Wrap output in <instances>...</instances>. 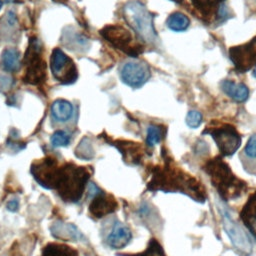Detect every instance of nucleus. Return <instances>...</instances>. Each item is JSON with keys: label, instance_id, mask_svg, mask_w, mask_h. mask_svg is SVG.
Here are the masks:
<instances>
[{"label": "nucleus", "instance_id": "39448f33", "mask_svg": "<svg viewBox=\"0 0 256 256\" xmlns=\"http://www.w3.org/2000/svg\"><path fill=\"white\" fill-rule=\"evenodd\" d=\"M42 48L40 42L36 38L29 41L27 47L24 63L26 65L24 82L31 85H39L45 81L46 78V63L41 56Z\"/></svg>", "mask_w": 256, "mask_h": 256}, {"label": "nucleus", "instance_id": "6ab92c4d", "mask_svg": "<svg viewBox=\"0 0 256 256\" xmlns=\"http://www.w3.org/2000/svg\"><path fill=\"white\" fill-rule=\"evenodd\" d=\"M1 67L7 72H16L20 68V53L15 48H7L1 56Z\"/></svg>", "mask_w": 256, "mask_h": 256}, {"label": "nucleus", "instance_id": "2eb2a0df", "mask_svg": "<svg viewBox=\"0 0 256 256\" xmlns=\"http://www.w3.org/2000/svg\"><path fill=\"white\" fill-rule=\"evenodd\" d=\"M51 234L58 239L62 240H70V241H83L84 236L79 231V229L71 224L64 222H55L51 226Z\"/></svg>", "mask_w": 256, "mask_h": 256}, {"label": "nucleus", "instance_id": "423d86ee", "mask_svg": "<svg viewBox=\"0 0 256 256\" xmlns=\"http://www.w3.org/2000/svg\"><path fill=\"white\" fill-rule=\"evenodd\" d=\"M218 211L221 215L222 219V225L223 228L230 238L232 244L234 247L244 256H248L252 252V243L246 234V232L243 230V228L239 225V223L234 219V217L231 215L230 211L227 209V207L224 206L223 202L218 201L217 202Z\"/></svg>", "mask_w": 256, "mask_h": 256}, {"label": "nucleus", "instance_id": "4be33fe9", "mask_svg": "<svg viewBox=\"0 0 256 256\" xmlns=\"http://www.w3.org/2000/svg\"><path fill=\"white\" fill-rule=\"evenodd\" d=\"M193 6L203 15H209L213 11L218 10L219 6L224 3V0H191Z\"/></svg>", "mask_w": 256, "mask_h": 256}, {"label": "nucleus", "instance_id": "7c9ffc66", "mask_svg": "<svg viewBox=\"0 0 256 256\" xmlns=\"http://www.w3.org/2000/svg\"><path fill=\"white\" fill-rule=\"evenodd\" d=\"M1 7H2V1L0 0V9H1Z\"/></svg>", "mask_w": 256, "mask_h": 256}, {"label": "nucleus", "instance_id": "20e7f679", "mask_svg": "<svg viewBox=\"0 0 256 256\" xmlns=\"http://www.w3.org/2000/svg\"><path fill=\"white\" fill-rule=\"evenodd\" d=\"M150 185L155 186V189L165 191H182L188 193L191 197L197 199L202 198V191L199 189V183L191 177L184 176L183 173L174 170H165L164 172L155 175Z\"/></svg>", "mask_w": 256, "mask_h": 256}, {"label": "nucleus", "instance_id": "a211bd4d", "mask_svg": "<svg viewBox=\"0 0 256 256\" xmlns=\"http://www.w3.org/2000/svg\"><path fill=\"white\" fill-rule=\"evenodd\" d=\"M51 114L56 121H68L73 115V106L67 100L57 99L51 106Z\"/></svg>", "mask_w": 256, "mask_h": 256}, {"label": "nucleus", "instance_id": "5701e85b", "mask_svg": "<svg viewBox=\"0 0 256 256\" xmlns=\"http://www.w3.org/2000/svg\"><path fill=\"white\" fill-rule=\"evenodd\" d=\"M163 137V129L157 125H150L147 129V145L152 147L158 144Z\"/></svg>", "mask_w": 256, "mask_h": 256}, {"label": "nucleus", "instance_id": "393cba45", "mask_svg": "<svg viewBox=\"0 0 256 256\" xmlns=\"http://www.w3.org/2000/svg\"><path fill=\"white\" fill-rule=\"evenodd\" d=\"M202 122V114L199 111L191 110L186 116V123L190 128H197Z\"/></svg>", "mask_w": 256, "mask_h": 256}, {"label": "nucleus", "instance_id": "c85d7f7f", "mask_svg": "<svg viewBox=\"0 0 256 256\" xmlns=\"http://www.w3.org/2000/svg\"><path fill=\"white\" fill-rule=\"evenodd\" d=\"M253 76L254 77H256V66L254 67V69H253Z\"/></svg>", "mask_w": 256, "mask_h": 256}, {"label": "nucleus", "instance_id": "cd10ccee", "mask_svg": "<svg viewBox=\"0 0 256 256\" xmlns=\"http://www.w3.org/2000/svg\"><path fill=\"white\" fill-rule=\"evenodd\" d=\"M170 1H173V2H175V3H182L183 0H170Z\"/></svg>", "mask_w": 256, "mask_h": 256}, {"label": "nucleus", "instance_id": "bb28decb", "mask_svg": "<svg viewBox=\"0 0 256 256\" xmlns=\"http://www.w3.org/2000/svg\"><path fill=\"white\" fill-rule=\"evenodd\" d=\"M6 207H7V209H8L9 211H11V212H16V211L18 210V208H19V201H18L17 199H12V200H10V201L7 203Z\"/></svg>", "mask_w": 256, "mask_h": 256}, {"label": "nucleus", "instance_id": "9b49d317", "mask_svg": "<svg viewBox=\"0 0 256 256\" xmlns=\"http://www.w3.org/2000/svg\"><path fill=\"white\" fill-rule=\"evenodd\" d=\"M60 167L55 159L48 157L40 162L34 163L31 168L35 180L44 188L55 189Z\"/></svg>", "mask_w": 256, "mask_h": 256}, {"label": "nucleus", "instance_id": "b1692460", "mask_svg": "<svg viewBox=\"0 0 256 256\" xmlns=\"http://www.w3.org/2000/svg\"><path fill=\"white\" fill-rule=\"evenodd\" d=\"M71 141V134L65 130H57L51 136V144L53 147L67 146Z\"/></svg>", "mask_w": 256, "mask_h": 256}, {"label": "nucleus", "instance_id": "4468645a", "mask_svg": "<svg viewBox=\"0 0 256 256\" xmlns=\"http://www.w3.org/2000/svg\"><path fill=\"white\" fill-rule=\"evenodd\" d=\"M132 239L131 230L120 222L114 224L111 232L107 237L108 245L113 249L124 248Z\"/></svg>", "mask_w": 256, "mask_h": 256}, {"label": "nucleus", "instance_id": "7ed1b4c3", "mask_svg": "<svg viewBox=\"0 0 256 256\" xmlns=\"http://www.w3.org/2000/svg\"><path fill=\"white\" fill-rule=\"evenodd\" d=\"M124 19L138 35L147 43L155 42L157 33L153 24V16L139 1H129L123 8Z\"/></svg>", "mask_w": 256, "mask_h": 256}, {"label": "nucleus", "instance_id": "412c9836", "mask_svg": "<svg viewBox=\"0 0 256 256\" xmlns=\"http://www.w3.org/2000/svg\"><path fill=\"white\" fill-rule=\"evenodd\" d=\"M190 24L189 18L181 13V12H174L170 14L166 20L167 27L175 32H181L188 28Z\"/></svg>", "mask_w": 256, "mask_h": 256}, {"label": "nucleus", "instance_id": "f03ea898", "mask_svg": "<svg viewBox=\"0 0 256 256\" xmlns=\"http://www.w3.org/2000/svg\"><path fill=\"white\" fill-rule=\"evenodd\" d=\"M205 169L223 199H234L245 189V183L232 174L228 165L220 157L210 160Z\"/></svg>", "mask_w": 256, "mask_h": 256}, {"label": "nucleus", "instance_id": "f8f14e48", "mask_svg": "<svg viewBox=\"0 0 256 256\" xmlns=\"http://www.w3.org/2000/svg\"><path fill=\"white\" fill-rule=\"evenodd\" d=\"M122 81L132 88H139L144 85L150 77L149 66L139 60L126 62L120 70Z\"/></svg>", "mask_w": 256, "mask_h": 256}, {"label": "nucleus", "instance_id": "c756f323", "mask_svg": "<svg viewBox=\"0 0 256 256\" xmlns=\"http://www.w3.org/2000/svg\"><path fill=\"white\" fill-rule=\"evenodd\" d=\"M6 2H8V3H11V2H15L16 0H5Z\"/></svg>", "mask_w": 256, "mask_h": 256}, {"label": "nucleus", "instance_id": "ddd939ff", "mask_svg": "<svg viewBox=\"0 0 256 256\" xmlns=\"http://www.w3.org/2000/svg\"><path fill=\"white\" fill-rule=\"evenodd\" d=\"M117 209V202L115 199L103 192H99L91 199L89 211L95 218H102Z\"/></svg>", "mask_w": 256, "mask_h": 256}, {"label": "nucleus", "instance_id": "9d476101", "mask_svg": "<svg viewBox=\"0 0 256 256\" xmlns=\"http://www.w3.org/2000/svg\"><path fill=\"white\" fill-rule=\"evenodd\" d=\"M229 56L235 69L244 73L256 66V37L242 45L231 47Z\"/></svg>", "mask_w": 256, "mask_h": 256}, {"label": "nucleus", "instance_id": "6e6552de", "mask_svg": "<svg viewBox=\"0 0 256 256\" xmlns=\"http://www.w3.org/2000/svg\"><path fill=\"white\" fill-rule=\"evenodd\" d=\"M50 68L55 79L62 84H71L77 79L76 65L59 48H55L51 54Z\"/></svg>", "mask_w": 256, "mask_h": 256}, {"label": "nucleus", "instance_id": "f257e3e1", "mask_svg": "<svg viewBox=\"0 0 256 256\" xmlns=\"http://www.w3.org/2000/svg\"><path fill=\"white\" fill-rule=\"evenodd\" d=\"M89 172L84 167L66 164L60 167L55 189L63 201L77 202L85 189Z\"/></svg>", "mask_w": 256, "mask_h": 256}, {"label": "nucleus", "instance_id": "0eeeda50", "mask_svg": "<svg viewBox=\"0 0 256 256\" xmlns=\"http://www.w3.org/2000/svg\"><path fill=\"white\" fill-rule=\"evenodd\" d=\"M100 34L115 48L131 57H136L141 52L140 46L134 44L131 32L121 25H107L100 30Z\"/></svg>", "mask_w": 256, "mask_h": 256}, {"label": "nucleus", "instance_id": "1a4fd4ad", "mask_svg": "<svg viewBox=\"0 0 256 256\" xmlns=\"http://www.w3.org/2000/svg\"><path fill=\"white\" fill-rule=\"evenodd\" d=\"M204 133H209L214 139L218 149L224 156L233 155L240 146L241 137L236 129L229 124L208 129Z\"/></svg>", "mask_w": 256, "mask_h": 256}, {"label": "nucleus", "instance_id": "f3484780", "mask_svg": "<svg viewBox=\"0 0 256 256\" xmlns=\"http://www.w3.org/2000/svg\"><path fill=\"white\" fill-rule=\"evenodd\" d=\"M221 88L230 98L237 102H244L249 96V90L243 83H236L231 80H224Z\"/></svg>", "mask_w": 256, "mask_h": 256}, {"label": "nucleus", "instance_id": "aec40b11", "mask_svg": "<svg viewBox=\"0 0 256 256\" xmlns=\"http://www.w3.org/2000/svg\"><path fill=\"white\" fill-rule=\"evenodd\" d=\"M41 256H78V252L64 244L50 243L43 248Z\"/></svg>", "mask_w": 256, "mask_h": 256}, {"label": "nucleus", "instance_id": "a878e982", "mask_svg": "<svg viewBox=\"0 0 256 256\" xmlns=\"http://www.w3.org/2000/svg\"><path fill=\"white\" fill-rule=\"evenodd\" d=\"M244 152L248 157L256 158V134H253L249 138V140L244 148Z\"/></svg>", "mask_w": 256, "mask_h": 256}, {"label": "nucleus", "instance_id": "dca6fc26", "mask_svg": "<svg viewBox=\"0 0 256 256\" xmlns=\"http://www.w3.org/2000/svg\"><path fill=\"white\" fill-rule=\"evenodd\" d=\"M240 217L245 226L256 237V192L250 196L244 205Z\"/></svg>", "mask_w": 256, "mask_h": 256}]
</instances>
